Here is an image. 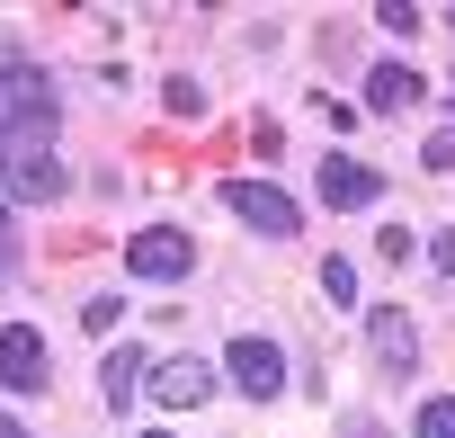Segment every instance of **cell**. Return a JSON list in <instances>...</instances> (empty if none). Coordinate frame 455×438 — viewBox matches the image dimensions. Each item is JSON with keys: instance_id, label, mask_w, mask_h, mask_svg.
Wrapping results in <instances>:
<instances>
[{"instance_id": "cell-19", "label": "cell", "mask_w": 455, "mask_h": 438, "mask_svg": "<svg viewBox=\"0 0 455 438\" xmlns=\"http://www.w3.org/2000/svg\"><path fill=\"white\" fill-rule=\"evenodd\" d=\"M446 19H455V10H446Z\"/></svg>"}, {"instance_id": "cell-11", "label": "cell", "mask_w": 455, "mask_h": 438, "mask_svg": "<svg viewBox=\"0 0 455 438\" xmlns=\"http://www.w3.org/2000/svg\"><path fill=\"white\" fill-rule=\"evenodd\" d=\"M322 296H331V304H357V269H348V260H322Z\"/></svg>"}, {"instance_id": "cell-3", "label": "cell", "mask_w": 455, "mask_h": 438, "mask_svg": "<svg viewBox=\"0 0 455 438\" xmlns=\"http://www.w3.org/2000/svg\"><path fill=\"white\" fill-rule=\"evenodd\" d=\"M223 376H233L251 402H277V393H286V349H277V340H259V331H242V340H233V358H223Z\"/></svg>"}, {"instance_id": "cell-12", "label": "cell", "mask_w": 455, "mask_h": 438, "mask_svg": "<svg viewBox=\"0 0 455 438\" xmlns=\"http://www.w3.org/2000/svg\"><path fill=\"white\" fill-rule=\"evenodd\" d=\"M116 313H125V296H90V304H81V331L99 340V331H116Z\"/></svg>"}, {"instance_id": "cell-8", "label": "cell", "mask_w": 455, "mask_h": 438, "mask_svg": "<svg viewBox=\"0 0 455 438\" xmlns=\"http://www.w3.org/2000/svg\"><path fill=\"white\" fill-rule=\"evenodd\" d=\"M419 99H428V81H419L411 63H375V72H366V108L393 117V108H419Z\"/></svg>"}, {"instance_id": "cell-16", "label": "cell", "mask_w": 455, "mask_h": 438, "mask_svg": "<svg viewBox=\"0 0 455 438\" xmlns=\"http://www.w3.org/2000/svg\"><path fill=\"white\" fill-rule=\"evenodd\" d=\"M428 269H437V278H455V233H437V242H428Z\"/></svg>"}, {"instance_id": "cell-7", "label": "cell", "mask_w": 455, "mask_h": 438, "mask_svg": "<svg viewBox=\"0 0 455 438\" xmlns=\"http://www.w3.org/2000/svg\"><path fill=\"white\" fill-rule=\"evenodd\" d=\"M375 188H384V179H375L366 161H348V152H331V161H322V206L357 215V206H375Z\"/></svg>"}, {"instance_id": "cell-10", "label": "cell", "mask_w": 455, "mask_h": 438, "mask_svg": "<svg viewBox=\"0 0 455 438\" xmlns=\"http://www.w3.org/2000/svg\"><path fill=\"white\" fill-rule=\"evenodd\" d=\"M411 438H455V393H428L419 402V429Z\"/></svg>"}, {"instance_id": "cell-4", "label": "cell", "mask_w": 455, "mask_h": 438, "mask_svg": "<svg viewBox=\"0 0 455 438\" xmlns=\"http://www.w3.org/2000/svg\"><path fill=\"white\" fill-rule=\"evenodd\" d=\"M125 269L170 287V278H188V269H196V242H188L179 224H152V233H134V242H125Z\"/></svg>"}, {"instance_id": "cell-14", "label": "cell", "mask_w": 455, "mask_h": 438, "mask_svg": "<svg viewBox=\"0 0 455 438\" xmlns=\"http://www.w3.org/2000/svg\"><path fill=\"white\" fill-rule=\"evenodd\" d=\"M170 117H205V90H196V81H188V72H179V81H170Z\"/></svg>"}, {"instance_id": "cell-6", "label": "cell", "mask_w": 455, "mask_h": 438, "mask_svg": "<svg viewBox=\"0 0 455 438\" xmlns=\"http://www.w3.org/2000/svg\"><path fill=\"white\" fill-rule=\"evenodd\" d=\"M152 393H161V411H196V402H214V367L205 358H161V376H143Z\"/></svg>"}, {"instance_id": "cell-20", "label": "cell", "mask_w": 455, "mask_h": 438, "mask_svg": "<svg viewBox=\"0 0 455 438\" xmlns=\"http://www.w3.org/2000/svg\"><path fill=\"white\" fill-rule=\"evenodd\" d=\"M152 438H161V429H152Z\"/></svg>"}, {"instance_id": "cell-17", "label": "cell", "mask_w": 455, "mask_h": 438, "mask_svg": "<svg viewBox=\"0 0 455 438\" xmlns=\"http://www.w3.org/2000/svg\"><path fill=\"white\" fill-rule=\"evenodd\" d=\"M339 438H384V420H375V411H348V420H339Z\"/></svg>"}, {"instance_id": "cell-15", "label": "cell", "mask_w": 455, "mask_h": 438, "mask_svg": "<svg viewBox=\"0 0 455 438\" xmlns=\"http://www.w3.org/2000/svg\"><path fill=\"white\" fill-rule=\"evenodd\" d=\"M419 161H428V170H446V161H455V126H437V134H428V152H419Z\"/></svg>"}, {"instance_id": "cell-2", "label": "cell", "mask_w": 455, "mask_h": 438, "mask_svg": "<svg viewBox=\"0 0 455 438\" xmlns=\"http://www.w3.org/2000/svg\"><path fill=\"white\" fill-rule=\"evenodd\" d=\"M366 349H375V376H384V385L419 376V331H411L402 304H375V313H366Z\"/></svg>"}, {"instance_id": "cell-1", "label": "cell", "mask_w": 455, "mask_h": 438, "mask_svg": "<svg viewBox=\"0 0 455 438\" xmlns=\"http://www.w3.org/2000/svg\"><path fill=\"white\" fill-rule=\"evenodd\" d=\"M223 215H233V224H251V233H268V242L304 233V206H295L286 188H268V179H223Z\"/></svg>"}, {"instance_id": "cell-13", "label": "cell", "mask_w": 455, "mask_h": 438, "mask_svg": "<svg viewBox=\"0 0 455 438\" xmlns=\"http://www.w3.org/2000/svg\"><path fill=\"white\" fill-rule=\"evenodd\" d=\"M375 28H384V36H419V10H411V0H384Z\"/></svg>"}, {"instance_id": "cell-18", "label": "cell", "mask_w": 455, "mask_h": 438, "mask_svg": "<svg viewBox=\"0 0 455 438\" xmlns=\"http://www.w3.org/2000/svg\"><path fill=\"white\" fill-rule=\"evenodd\" d=\"M0 438H36V429H28V420H19V411H0Z\"/></svg>"}, {"instance_id": "cell-5", "label": "cell", "mask_w": 455, "mask_h": 438, "mask_svg": "<svg viewBox=\"0 0 455 438\" xmlns=\"http://www.w3.org/2000/svg\"><path fill=\"white\" fill-rule=\"evenodd\" d=\"M0 385H10V393H45L54 385L45 376V331H28V322L0 331Z\"/></svg>"}, {"instance_id": "cell-9", "label": "cell", "mask_w": 455, "mask_h": 438, "mask_svg": "<svg viewBox=\"0 0 455 438\" xmlns=\"http://www.w3.org/2000/svg\"><path fill=\"white\" fill-rule=\"evenodd\" d=\"M143 376H152V367H143V349H108V367H99V402H108V411H125V402L143 393Z\"/></svg>"}]
</instances>
